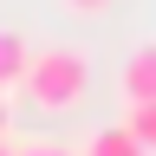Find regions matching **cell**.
<instances>
[{
  "mask_svg": "<svg viewBox=\"0 0 156 156\" xmlns=\"http://www.w3.org/2000/svg\"><path fill=\"white\" fill-rule=\"evenodd\" d=\"M26 104L39 111H78L91 91V52L85 46H39L26 58V78H20Z\"/></svg>",
  "mask_w": 156,
  "mask_h": 156,
  "instance_id": "1",
  "label": "cell"
},
{
  "mask_svg": "<svg viewBox=\"0 0 156 156\" xmlns=\"http://www.w3.org/2000/svg\"><path fill=\"white\" fill-rule=\"evenodd\" d=\"M124 104H156V46H136L124 58V78H117Z\"/></svg>",
  "mask_w": 156,
  "mask_h": 156,
  "instance_id": "2",
  "label": "cell"
},
{
  "mask_svg": "<svg viewBox=\"0 0 156 156\" xmlns=\"http://www.w3.org/2000/svg\"><path fill=\"white\" fill-rule=\"evenodd\" d=\"M26 58H33V46H26L13 26H0V98H7L20 78H26Z\"/></svg>",
  "mask_w": 156,
  "mask_h": 156,
  "instance_id": "3",
  "label": "cell"
},
{
  "mask_svg": "<svg viewBox=\"0 0 156 156\" xmlns=\"http://www.w3.org/2000/svg\"><path fill=\"white\" fill-rule=\"evenodd\" d=\"M85 156H150V150L136 143V136H130L124 124H104V130H98L91 143H85Z\"/></svg>",
  "mask_w": 156,
  "mask_h": 156,
  "instance_id": "4",
  "label": "cell"
},
{
  "mask_svg": "<svg viewBox=\"0 0 156 156\" xmlns=\"http://www.w3.org/2000/svg\"><path fill=\"white\" fill-rule=\"evenodd\" d=\"M143 150H156V104H130V124H124Z\"/></svg>",
  "mask_w": 156,
  "mask_h": 156,
  "instance_id": "5",
  "label": "cell"
},
{
  "mask_svg": "<svg viewBox=\"0 0 156 156\" xmlns=\"http://www.w3.org/2000/svg\"><path fill=\"white\" fill-rule=\"evenodd\" d=\"M13 156H72V150H58V143H26V150H13Z\"/></svg>",
  "mask_w": 156,
  "mask_h": 156,
  "instance_id": "6",
  "label": "cell"
},
{
  "mask_svg": "<svg viewBox=\"0 0 156 156\" xmlns=\"http://www.w3.org/2000/svg\"><path fill=\"white\" fill-rule=\"evenodd\" d=\"M72 13H98V7H111V0H65Z\"/></svg>",
  "mask_w": 156,
  "mask_h": 156,
  "instance_id": "7",
  "label": "cell"
},
{
  "mask_svg": "<svg viewBox=\"0 0 156 156\" xmlns=\"http://www.w3.org/2000/svg\"><path fill=\"white\" fill-rule=\"evenodd\" d=\"M0 143H7V98H0Z\"/></svg>",
  "mask_w": 156,
  "mask_h": 156,
  "instance_id": "8",
  "label": "cell"
},
{
  "mask_svg": "<svg viewBox=\"0 0 156 156\" xmlns=\"http://www.w3.org/2000/svg\"><path fill=\"white\" fill-rule=\"evenodd\" d=\"M0 156H13V150H7V143H0Z\"/></svg>",
  "mask_w": 156,
  "mask_h": 156,
  "instance_id": "9",
  "label": "cell"
}]
</instances>
